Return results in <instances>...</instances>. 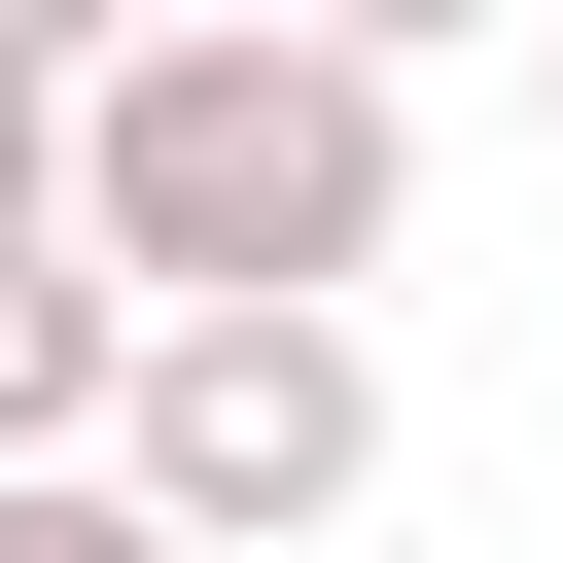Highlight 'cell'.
<instances>
[{"label": "cell", "mask_w": 563, "mask_h": 563, "mask_svg": "<svg viewBox=\"0 0 563 563\" xmlns=\"http://www.w3.org/2000/svg\"><path fill=\"white\" fill-rule=\"evenodd\" d=\"M387 211H422V70H387V35L211 0V35H106V70H70V246H106V317H352Z\"/></svg>", "instance_id": "cell-1"}, {"label": "cell", "mask_w": 563, "mask_h": 563, "mask_svg": "<svg viewBox=\"0 0 563 563\" xmlns=\"http://www.w3.org/2000/svg\"><path fill=\"white\" fill-rule=\"evenodd\" d=\"M106 493H141L176 563H317V528L387 493V352H352V317H141Z\"/></svg>", "instance_id": "cell-2"}, {"label": "cell", "mask_w": 563, "mask_h": 563, "mask_svg": "<svg viewBox=\"0 0 563 563\" xmlns=\"http://www.w3.org/2000/svg\"><path fill=\"white\" fill-rule=\"evenodd\" d=\"M70 70H106V35H35V0H0V246H70Z\"/></svg>", "instance_id": "cell-4"}, {"label": "cell", "mask_w": 563, "mask_h": 563, "mask_svg": "<svg viewBox=\"0 0 563 563\" xmlns=\"http://www.w3.org/2000/svg\"><path fill=\"white\" fill-rule=\"evenodd\" d=\"M0 563H176V528H141V493H0Z\"/></svg>", "instance_id": "cell-5"}, {"label": "cell", "mask_w": 563, "mask_h": 563, "mask_svg": "<svg viewBox=\"0 0 563 563\" xmlns=\"http://www.w3.org/2000/svg\"><path fill=\"white\" fill-rule=\"evenodd\" d=\"M528 106H563V70H528Z\"/></svg>", "instance_id": "cell-6"}, {"label": "cell", "mask_w": 563, "mask_h": 563, "mask_svg": "<svg viewBox=\"0 0 563 563\" xmlns=\"http://www.w3.org/2000/svg\"><path fill=\"white\" fill-rule=\"evenodd\" d=\"M106 422H141V317H106V246H0V493H106Z\"/></svg>", "instance_id": "cell-3"}]
</instances>
